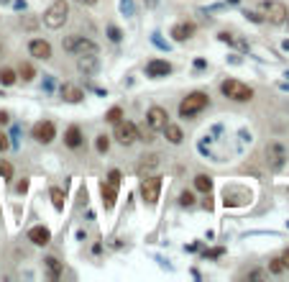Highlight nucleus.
<instances>
[{"label":"nucleus","mask_w":289,"mask_h":282,"mask_svg":"<svg viewBox=\"0 0 289 282\" xmlns=\"http://www.w3.org/2000/svg\"><path fill=\"white\" fill-rule=\"evenodd\" d=\"M69 18V3L67 0H54V3L44 10V26L47 28H62Z\"/></svg>","instance_id":"1"},{"label":"nucleus","mask_w":289,"mask_h":282,"mask_svg":"<svg viewBox=\"0 0 289 282\" xmlns=\"http://www.w3.org/2000/svg\"><path fill=\"white\" fill-rule=\"evenodd\" d=\"M207 106H210V98H207L205 93H200V90H197V93H190L185 100L179 103V115H182V118H194L197 113H202Z\"/></svg>","instance_id":"2"},{"label":"nucleus","mask_w":289,"mask_h":282,"mask_svg":"<svg viewBox=\"0 0 289 282\" xmlns=\"http://www.w3.org/2000/svg\"><path fill=\"white\" fill-rule=\"evenodd\" d=\"M64 49L72 52V54H77V56H97V44L95 41H90L85 36H67L64 39Z\"/></svg>","instance_id":"3"},{"label":"nucleus","mask_w":289,"mask_h":282,"mask_svg":"<svg viewBox=\"0 0 289 282\" xmlns=\"http://www.w3.org/2000/svg\"><path fill=\"white\" fill-rule=\"evenodd\" d=\"M261 16H264V21H269L274 26H282L289 18V10L279 0H266V3H261Z\"/></svg>","instance_id":"4"},{"label":"nucleus","mask_w":289,"mask_h":282,"mask_svg":"<svg viewBox=\"0 0 289 282\" xmlns=\"http://www.w3.org/2000/svg\"><path fill=\"white\" fill-rule=\"evenodd\" d=\"M220 90H223L225 98H231V100H236V103H248V100L253 98V90H251V87L243 85V82H238V80H225V82L220 85Z\"/></svg>","instance_id":"5"},{"label":"nucleus","mask_w":289,"mask_h":282,"mask_svg":"<svg viewBox=\"0 0 289 282\" xmlns=\"http://www.w3.org/2000/svg\"><path fill=\"white\" fill-rule=\"evenodd\" d=\"M159 192H161V177L154 174V177H146V180L141 182V198H144V203L156 205Z\"/></svg>","instance_id":"6"},{"label":"nucleus","mask_w":289,"mask_h":282,"mask_svg":"<svg viewBox=\"0 0 289 282\" xmlns=\"http://www.w3.org/2000/svg\"><path fill=\"white\" fill-rule=\"evenodd\" d=\"M115 139L123 146H131L133 141H139V128H136V123H131V121H118L115 123Z\"/></svg>","instance_id":"7"},{"label":"nucleus","mask_w":289,"mask_h":282,"mask_svg":"<svg viewBox=\"0 0 289 282\" xmlns=\"http://www.w3.org/2000/svg\"><path fill=\"white\" fill-rule=\"evenodd\" d=\"M146 123H148V131H164V126L169 123V113L159 106H154L146 113Z\"/></svg>","instance_id":"8"},{"label":"nucleus","mask_w":289,"mask_h":282,"mask_svg":"<svg viewBox=\"0 0 289 282\" xmlns=\"http://www.w3.org/2000/svg\"><path fill=\"white\" fill-rule=\"evenodd\" d=\"M31 133H34V139L39 144H51L54 136H56V128H54L51 121H39V123H34V131Z\"/></svg>","instance_id":"9"},{"label":"nucleus","mask_w":289,"mask_h":282,"mask_svg":"<svg viewBox=\"0 0 289 282\" xmlns=\"http://www.w3.org/2000/svg\"><path fill=\"white\" fill-rule=\"evenodd\" d=\"M172 72V64L166 62V59H151L146 64V75L148 77H166Z\"/></svg>","instance_id":"10"},{"label":"nucleus","mask_w":289,"mask_h":282,"mask_svg":"<svg viewBox=\"0 0 289 282\" xmlns=\"http://www.w3.org/2000/svg\"><path fill=\"white\" fill-rule=\"evenodd\" d=\"M28 52H31V56H36V59H49L51 56V44L44 41V39H34L31 44H28Z\"/></svg>","instance_id":"11"},{"label":"nucleus","mask_w":289,"mask_h":282,"mask_svg":"<svg viewBox=\"0 0 289 282\" xmlns=\"http://www.w3.org/2000/svg\"><path fill=\"white\" fill-rule=\"evenodd\" d=\"M28 241H34L36 246H47L51 241V231L44 228V226H34L31 231H28Z\"/></svg>","instance_id":"12"},{"label":"nucleus","mask_w":289,"mask_h":282,"mask_svg":"<svg viewBox=\"0 0 289 282\" xmlns=\"http://www.w3.org/2000/svg\"><path fill=\"white\" fill-rule=\"evenodd\" d=\"M192 34H194V23H177L172 28V39L174 41H187Z\"/></svg>","instance_id":"13"},{"label":"nucleus","mask_w":289,"mask_h":282,"mask_svg":"<svg viewBox=\"0 0 289 282\" xmlns=\"http://www.w3.org/2000/svg\"><path fill=\"white\" fill-rule=\"evenodd\" d=\"M64 144L69 146V149H80L82 146V131L77 126H69L67 133H64Z\"/></svg>","instance_id":"14"},{"label":"nucleus","mask_w":289,"mask_h":282,"mask_svg":"<svg viewBox=\"0 0 289 282\" xmlns=\"http://www.w3.org/2000/svg\"><path fill=\"white\" fill-rule=\"evenodd\" d=\"M266 157L271 159V167H274V169H279V167L284 165V149H282L279 144H271L269 149H266Z\"/></svg>","instance_id":"15"},{"label":"nucleus","mask_w":289,"mask_h":282,"mask_svg":"<svg viewBox=\"0 0 289 282\" xmlns=\"http://www.w3.org/2000/svg\"><path fill=\"white\" fill-rule=\"evenodd\" d=\"M62 98H64L67 103H80V100L85 98V93L80 90L77 85H69V82H67V85H62Z\"/></svg>","instance_id":"16"},{"label":"nucleus","mask_w":289,"mask_h":282,"mask_svg":"<svg viewBox=\"0 0 289 282\" xmlns=\"http://www.w3.org/2000/svg\"><path fill=\"white\" fill-rule=\"evenodd\" d=\"M44 267H47V275H49L51 280H59V277H62V262H59L56 257H47V259H44Z\"/></svg>","instance_id":"17"},{"label":"nucleus","mask_w":289,"mask_h":282,"mask_svg":"<svg viewBox=\"0 0 289 282\" xmlns=\"http://www.w3.org/2000/svg\"><path fill=\"white\" fill-rule=\"evenodd\" d=\"M115 190H118V185H113L110 180L102 182V200H105V208H113V205H115Z\"/></svg>","instance_id":"18"},{"label":"nucleus","mask_w":289,"mask_h":282,"mask_svg":"<svg viewBox=\"0 0 289 282\" xmlns=\"http://www.w3.org/2000/svg\"><path fill=\"white\" fill-rule=\"evenodd\" d=\"M164 133H166V139H169L172 144H182V139H185V136H182V128L174 126V123H166L164 126Z\"/></svg>","instance_id":"19"},{"label":"nucleus","mask_w":289,"mask_h":282,"mask_svg":"<svg viewBox=\"0 0 289 282\" xmlns=\"http://www.w3.org/2000/svg\"><path fill=\"white\" fill-rule=\"evenodd\" d=\"M194 190H200V192H210L212 190V180L207 174H197L194 177Z\"/></svg>","instance_id":"20"},{"label":"nucleus","mask_w":289,"mask_h":282,"mask_svg":"<svg viewBox=\"0 0 289 282\" xmlns=\"http://www.w3.org/2000/svg\"><path fill=\"white\" fill-rule=\"evenodd\" d=\"M49 198H51V203H54L56 211H62V208H64V190L51 187V190H49Z\"/></svg>","instance_id":"21"},{"label":"nucleus","mask_w":289,"mask_h":282,"mask_svg":"<svg viewBox=\"0 0 289 282\" xmlns=\"http://www.w3.org/2000/svg\"><path fill=\"white\" fill-rule=\"evenodd\" d=\"M159 165V157L156 154H151V157H144V162H141V167H139V172L144 174V172H148L151 167H156Z\"/></svg>","instance_id":"22"},{"label":"nucleus","mask_w":289,"mask_h":282,"mask_svg":"<svg viewBox=\"0 0 289 282\" xmlns=\"http://www.w3.org/2000/svg\"><path fill=\"white\" fill-rule=\"evenodd\" d=\"M16 72H13V69H0V82H3V85H16Z\"/></svg>","instance_id":"23"},{"label":"nucleus","mask_w":289,"mask_h":282,"mask_svg":"<svg viewBox=\"0 0 289 282\" xmlns=\"http://www.w3.org/2000/svg\"><path fill=\"white\" fill-rule=\"evenodd\" d=\"M10 177H13V165L0 159V180H10Z\"/></svg>","instance_id":"24"},{"label":"nucleus","mask_w":289,"mask_h":282,"mask_svg":"<svg viewBox=\"0 0 289 282\" xmlns=\"http://www.w3.org/2000/svg\"><path fill=\"white\" fill-rule=\"evenodd\" d=\"M97 64V56H80V69H87V72H93Z\"/></svg>","instance_id":"25"},{"label":"nucleus","mask_w":289,"mask_h":282,"mask_svg":"<svg viewBox=\"0 0 289 282\" xmlns=\"http://www.w3.org/2000/svg\"><path fill=\"white\" fill-rule=\"evenodd\" d=\"M120 118H123V111H120V108H110L108 113H105V121H108V123H118Z\"/></svg>","instance_id":"26"},{"label":"nucleus","mask_w":289,"mask_h":282,"mask_svg":"<svg viewBox=\"0 0 289 282\" xmlns=\"http://www.w3.org/2000/svg\"><path fill=\"white\" fill-rule=\"evenodd\" d=\"M34 75H36V72H34V67L28 64V62H26V64H21V77H23L26 82H28V80H34Z\"/></svg>","instance_id":"27"},{"label":"nucleus","mask_w":289,"mask_h":282,"mask_svg":"<svg viewBox=\"0 0 289 282\" xmlns=\"http://www.w3.org/2000/svg\"><path fill=\"white\" fill-rule=\"evenodd\" d=\"M108 146H110L108 136H97V152H108Z\"/></svg>","instance_id":"28"},{"label":"nucleus","mask_w":289,"mask_h":282,"mask_svg":"<svg viewBox=\"0 0 289 282\" xmlns=\"http://www.w3.org/2000/svg\"><path fill=\"white\" fill-rule=\"evenodd\" d=\"M179 203H182V205H192V203H194V195H192V192H182V195H179Z\"/></svg>","instance_id":"29"},{"label":"nucleus","mask_w":289,"mask_h":282,"mask_svg":"<svg viewBox=\"0 0 289 282\" xmlns=\"http://www.w3.org/2000/svg\"><path fill=\"white\" fill-rule=\"evenodd\" d=\"M282 270H284L282 259H274V262H271V272H282Z\"/></svg>","instance_id":"30"},{"label":"nucleus","mask_w":289,"mask_h":282,"mask_svg":"<svg viewBox=\"0 0 289 282\" xmlns=\"http://www.w3.org/2000/svg\"><path fill=\"white\" fill-rule=\"evenodd\" d=\"M110 182H113V185H120V172H118V169L110 172Z\"/></svg>","instance_id":"31"},{"label":"nucleus","mask_w":289,"mask_h":282,"mask_svg":"<svg viewBox=\"0 0 289 282\" xmlns=\"http://www.w3.org/2000/svg\"><path fill=\"white\" fill-rule=\"evenodd\" d=\"M8 149V139H5V133H0V152H5Z\"/></svg>","instance_id":"32"},{"label":"nucleus","mask_w":289,"mask_h":282,"mask_svg":"<svg viewBox=\"0 0 289 282\" xmlns=\"http://www.w3.org/2000/svg\"><path fill=\"white\" fill-rule=\"evenodd\" d=\"M282 264H284V270H289V249L282 254Z\"/></svg>","instance_id":"33"},{"label":"nucleus","mask_w":289,"mask_h":282,"mask_svg":"<svg viewBox=\"0 0 289 282\" xmlns=\"http://www.w3.org/2000/svg\"><path fill=\"white\" fill-rule=\"evenodd\" d=\"M110 39H113V41H120V31H118V28H115V26L110 28Z\"/></svg>","instance_id":"34"},{"label":"nucleus","mask_w":289,"mask_h":282,"mask_svg":"<svg viewBox=\"0 0 289 282\" xmlns=\"http://www.w3.org/2000/svg\"><path fill=\"white\" fill-rule=\"evenodd\" d=\"M18 192H26L28 190V180H23V182H18V187H16Z\"/></svg>","instance_id":"35"},{"label":"nucleus","mask_w":289,"mask_h":282,"mask_svg":"<svg viewBox=\"0 0 289 282\" xmlns=\"http://www.w3.org/2000/svg\"><path fill=\"white\" fill-rule=\"evenodd\" d=\"M5 123H8V113L0 111V126H5Z\"/></svg>","instance_id":"36"},{"label":"nucleus","mask_w":289,"mask_h":282,"mask_svg":"<svg viewBox=\"0 0 289 282\" xmlns=\"http://www.w3.org/2000/svg\"><path fill=\"white\" fill-rule=\"evenodd\" d=\"M77 3H82V5H95L97 0H77Z\"/></svg>","instance_id":"37"},{"label":"nucleus","mask_w":289,"mask_h":282,"mask_svg":"<svg viewBox=\"0 0 289 282\" xmlns=\"http://www.w3.org/2000/svg\"><path fill=\"white\" fill-rule=\"evenodd\" d=\"M231 3H238V0H231Z\"/></svg>","instance_id":"38"},{"label":"nucleus","mask_w":289,"mask_h":282,"mask_svg":"<svg viewBox=\"0 0 289 282\" xmlns=\"http://www.w3.org/2000/svg\"><path fill=\"white\" fill-rule=\"evenodd\" d=\"M3 3H10V0H3Z\"/></svg>","instance_id":"39"},{"label":"nucleus","mask_w":289,"mask_h":282,"mask_svg":"<svg viewBox=\"0 0 289 282\" xmlns=\"http://www.w3.org/2000/svg\"><path fill=\"white\" fill-rule=\"evenodd\" d=\"M287 21H289V18H287Z\"/></svg>","instance_id":"40"}]
</instances>
